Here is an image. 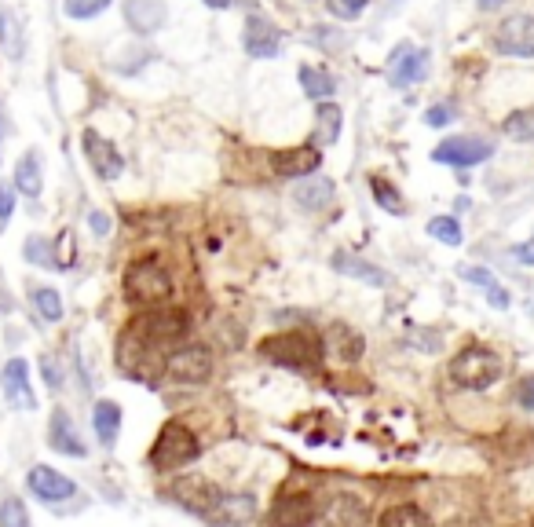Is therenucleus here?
<instances>
[{
  "label": "nucleus",
  "instance_id": "obj_7",
  "mask_svg": "<svg viewBox=\"0 0 534 527\" xmlns=\"http://www.w3.org/2000/svg\"><path fill=\"white\" fill-rule=\"evenodd\" d=\"M494 158V143L480 140V136H450L432 151V162L450 165V169H472Z\"/></svg>",
  "mask_w": 534,
  "mask_h": 527
},
{
  "label": "nucleus",
  "instance_id": "obj_2",
  "mask_svg": "<svg viewBox=\"0 0 534 527\" xmlns=\"http://www.w3.org/2000/svg\"><path fill=\"white\" fill-rule=\"evenodd\" d=\"M121 290L132 304H143V308H158V304L172 301V275L165 268V260L158 257H139L125 268V279H121Z\"/></svg>",
  "mask_w": 534,
  "mask_h": 527
},
{
  "label": "nucleus",
  "instance_id": "obj_44",
  "mask_svg": "<svg viewBox=\"0 0 534 527\" xmlns=\"http://www.w3.org/2000/svg\"><path fill=\"white\" fill-rule=\"evenodd\" d=\"M480 8H494V4H502V0H476Z\"/></svg>",
  "mask_w": 534,
  "mask_h": 527
},
{
  "label": "nucleus",
  "instance_id": "obj_16",
  "mask_svg": "<svg viewBox=\"0 0 534 527\" xmlns=\"http://www.w3.org/2000/svg\"><path fill=\"white\" fill-rule=\"evenodd\" d=\"M322 165V151L319 147H289V151H275L271 154V169L282 180H304V176H315Z\"/></svg>",
  "mask_w": 534,
  "mask_h": 527
},
{
  "label": "nucleus",
  "instance_id": "obj_17",
  "mask_svg": "<svg viewBox=\"0 0 534 527\" xmlns=\"http://www.w3.org/2000/svg\"><path fill=\"white\" fill-rule=\"evenodd\" d=\"M48 447H52L55 454H66V458H88L85 440H81L74 418H70L63 407H55L52 418H48Z\"/></svg>",
  "mask_w": 534,
  "mask_h": 527
},
{
  "label": "nucleus",
  "instance_id": "obj_18",
  "mask_svg": "<svg viewBox=\"0 0 534 527\" xmlns=\"http://www.w3.org/2000/svg\"><path fill=\"white\" fill-rule=\"evenodd\" d=\"M333 194H337V187H333L330 176H304V180L293 187V202H297L304 213H319V209L333 205Z\"/></svg>",
  "mask_w": 534,
  "mask_h": 527
},
{
  "label": "nucleus",
  "instance_id": "obj_31",
  "mask_svg": "<svg viewBox=\"0 0 534 527\" xmlns=\"http://www.w3.org/2000/svg\"><path fill=\"white\" fill-rule=\"evenodd\" d=\"M33 308L41 312L44 323H59L63 319V297H59V290H52V286H37V290L30 293Z\"/></svg>",
  "mask_w": 534,
  "mask_h": 527
},
{
  "label": "nucleus",
  "instance_id": "obj_32",
  "mask_svg": "<svg viewBox=\"0 0 534 527\" xmlns=\"http://www.w3.org/2000/svg\"><path fill=\"white\" fill-rule=\"evenodd\" d=\"M502 132L516 143H534V110H513L502 121Z\"/></svg>",
  "mask_w": 534,
  "mask_h": 527
},
{
  "label": "nucleus",
  "instance_id": "obj_39",
  "mask_svg": "<svg viewBox=\"0 0 534 527\" xmlns=\"http://www.w3.org/2000/svg\"><path fill=\"white\" fill-rule=\"evenodd\" d=\"M516 403H520V410H534V374L520 381V392H516Z\"/></svg>",
  "mask_w": 534,
  "mask_h": 527
},
{
  "label": "nucleus",
  "instance_id": "obj_30",
  "mask_svg": "<svg viewBox=\"0 0 534 527\" xmlns=\"http://www.w3.org/2000/svg\"><path fill=\"white\" fill-rule=\"evenodd\" d=\"M0 48L8 52V59H22V26L4 4H0Z\"/></svg>",
  "mask_w": 534,
  "mask_h": 527
},
{
  "label": "nucleus",
  "instance_id": "obj_26",
  "mask_svg": "<svg viewBox=\"0 0 534 527\" xmlns=\"http://www.w3.org/2000/svg\"><path fill=\"white\" fill-rule=\"evenodd\" d=\"M377 527H432V520H428L425 509L414 506V502H399V506H392V509L381 513Z\"/></svg>",
  "mask_w": 534,
  "mask_h": 527
},
{
  "label": "nucleus",
  "instance_id": "obj_38",
  "mask_svg": "<svg viewBox=\"0 0 534 527\" xmlns=\"http://www.w3.org/2000/svg\"><path fill=\"white\" fill-rule=\"evenodd\" d=\"M450 121H454V107H447V103H436V107L425 110V125H432V129H443Z\"/></svg>",
  "mask_w": 534,
  "mask_h": 527
},
{
  "label": "nucleus",
  "instance_id": "obj_8",
  "mask_svg": "<svg viewBox=\"0 0 534 527\" xmlns=\"http://www.w3.org/2000/svg\"><path fill=\"white\" fill-rule=\"evenodd\" d=\"M494 52L509 59H534V15H509L494 30Z\"/></svg>",
  "mask_w": 534,
  "mask_h": 527
},
{
  "label": "nucleus",
  "instance_id": "obj_5",
  "mask_svg": "<svg viewBox=\"0 0 534 527\" xmlns=\"http://www.w3.org/2000/svg\"><path fill=\"white\" fill-rule=\"evenodd\" d=\"M129 330L161 352V348L180 345L183 337H187V330H191V315L183 312V308H165V304H158V308H143V315L132 319Z\"/></svg>",
  "mask_w": 534,
  "mask_h": 527
},
{
  "label": "nucleus",
  "instance_id": "obj_33",
  "mask_svg": "<svg viewBox=\"0 0 534 527\" xmlns=\"http://www.w3.org/2000/svg\"><path fill=\"white\" fill-rule=\"evenodd\" d=\"M428 235L443 242V246H461V224L458 216H432L428 220Z\"/></svg>",
  "mask_w": 534,
  "mask_h": 527
},
{
  "label": "nucleus",
  "instance_id": "obj_41",
  "mask_svg": "<svg viewBox=\"0 0 534 527\" xmlns=\"http://www.w3.org/2000/svg\"><path fill=\"white\" fill-rule=\"evenodd\" d=\"M513 257L524 264V268H534V235L527 238V242H520V246H513Z\"/></svg>",
  "mask_w": 534,
  "mask_h": 527
},
{
  "label": "nucleus",
  "instance_id": "obj_42",
  "mask_svg": "<svg viewBox=\"0 0 534 527\" xmlns=\"http://www.w3.org/2000/svg\"><path fill=\"white\" fill-rule=\"evenodd\" d=\"M88 227H92V231H96L99 238L110 235V216H103V213H88Z\"/></svg>",
  "mask_w": 534,
  "mask_h": 527
},
{
  "label": "nucleus",
  "instance_id": "obj_13",
  "mask_svg": "<svg viewBox=\"0 0 534 527\" xmlns=\"http://www.w3.org/2000/svg\"><path fill=\"white\" fill-rule=\"evenodd\" d=\"M26 484H30V495L41 498L44 506H59V502H70L77 498V484L70 476H63L59 469L52 465H33L30 476H26Z\"/></svg>",
  "mask_w": 534,
  "mask_h": 527
},
{
  "label": "nucleus",
  "instance_id": "obj_43",
  "mask_svg": "<svg viewBox=\"0 0 534 527\" xmlns=\"http://www.w3.org/2000/svg\"><path fill=\"white\" fill-rule=\"evenodd\" d=\"M205 4H209V8H216V11H231V8H238L242 0H205Z\"/></svg>",
  "mask_w": 534,
  "mask_h": 527
},
{
  "label": "nucleus",
  "instance_id": "obj_24",
  "mask_svg": "<svg viewBox=\"0 0 534 527\" xmlns=\"http://www.w3.org/2000/svg\"><path fill=\"white\" fill-rule=\"evenodd\" d=\"M300 88L304 96L315 99V103H326V99L337 92V77L326 70V66H300Z\"/></svg>",
  "mask_w": 534,
  "mask_h": 527
},
{
  "label": "nucleus",
  "instance_id": "obj_34",
  "mask_svg": "<svg viewBox=\"0 0 534 527\" xmlns=\"http://www.w3.org/2000/svg\"><path fill=\"white\" fill-rule=\"evenodd\" d=\"M0 527H30V513L22 498H4L0 502Z\"/></svg>",
  "mask_w": 534,
  "mask_h": 527
},
{
  "label": "nucleus",
  "instance_id": "obj_19",
  "mask_svg": "<svg viewBox=\"0 0 534 527\" xmlns=\"http://www.w3.org/2000/svg\"><path fill=\"white\" fill-rule=\"evenodd\" d=\"M169 19V8L161 0H125V22L136 33H158Z\"/></svg>",
  "mask_w": 534,
  "mask_h": 527
},
{
  "label": "nucleus",
  "instance_id": "obj_40",
  "mask_svg": "<svg viewBox=\"0 0 534 527\" xmlns=\"http://www.w3.org/2000/svg\"><path fill=\"white\" fill-rule=\"evenodd\" d=\"M11 213H15V194H11L8 183H0V224H4Z\"/></svg>",
  "mask_w": 534,
  "mask_h": 527
},
{
  "label": "nucleus",
  "instance_id": "obj_1",
  "mask_svg": "<svg viewBox=\"0 0 534 527\" xmlns=\"http://www.w3.org/2000/svg\"><path fill=\"white\" fill-rule=\"evenodd\" d=\"M450 381L458 388H465V392H487L491 385H498L505 374V363L502 355L494 352V348L487 345H469L461 348L454 359H450Z\"/></svg>",
  "mask_w": 534,
  "mask_h": 527
},
{
  "label": "nucleus",
  "instance_id": "obj_27",
  "mask_svg": "<svg viewBox=\"0 0 534 527\" xmlns=\"http://www.w3.org/2000/svg\"><path fill=\"white\" fill-rule=\"evenodd\" d=\"M322 345H326V352H333L337 359H344V363H355V359L363 355V337L352 334L348 326H333L330 341H322Z\"/></svg>",
  "mask_w": 534,
  "mask_h": 527
},
{
  "label": "nucleus",
  "instance_id": "obj_28",
  "mask_svg": "<svg viewBox=\"0 0 534 527\" xmlns=\"http://www.w3.org/2000/svg\"><path fill=\"white\" fill-rule=\"evenodd\" d=\"M22 257H26V264H33V268H44V271H55L59 268V253H55V242L44 235H30L26 238V246H22Z\"/></svg>",
  "mask_w": 534,
  "mask_h": 527
},
{
  "label": "nucleus",
  "instance_id": "obj_25",
  "mask_svg": "<svg viewBox=\"0 0 534 527\" xmlns=\"http://www.w3.org/2000/svg\"><path fill=\"white\" fill-rule=\"evenodd\" d=\"M341 129H344V110L337 103H319L315 110V136H319L322 147H333V143L341 140Z\"/></svg>",
  "mask_w": 534,
  "mask_h": 527
},
{
  "label": "nucleus",
  "instance_id": "obj_11",
  "mask_svg": "<svg viewBox=\"0 0 534 527\" xmlns=\"http://www.w3.org/2000/svg\"><path fill=\"white\" fill-rule=\"evenodd\" d=\"M242 44H246V52L253 55V59H275V55H282V48H286V33L278 30L267 15H257V11H253L246 19V30H242Z\"/></svg>",
  "mask_w": 534,
  "mask_h": 527
},
{
  "label": "nucleus",
  "instance_id": "obj_10",
  "mask_svg": "<svg viewBox=\"0 0 534 527\" xmlns=\"http://www.w3.org/2000/svg\"><path fill=\"white\" fill-rule=\"evenodd\" d=\"M81 151H85L88 165H92V173H96L99 180H118V176L125 173V158H121V151L107 140V136H99L96 129L81 132Z\"/></svg>",
  "mask_w": 534,
  "mask_h": 527
},
{
  "label": "nucleus",
  "instance_id": "obj_6",
  "mask_svg": "<svg viewBox=\"0 0 534 527\" xmlns=\"http://www.w3.org/2000/svg\"><path fill=\"white\" fill-rule=\"evenodd\" d=\"M165 374L176 385H202L213 377V352L205 345H183L165 355Z\"/></svg>",
  "mask_w": 534,
  "mask_h": 527
},
{
  "label": "nucleus",
  "instance_id": "obj_22",
  "mask_svg": "<svg viewBox=\"0 0 534 527\" xmlns=\"http://www.w3.org/2000/svg\"><path fill=\"white\" fill-rule=\"evenodd\" d=\"M41 187H44V176H41V154L37 151H26L15 162V191L26 194V198H41Z\"/></svg>",
  "mask_w": 534,
  "mask_h": 527
},
{
  "label": "nucleus",
  "instance_id": "obj_15",
  "mask_svg": "<svg viewBox=\"0 0 534 527\" xmlns=\"http://www.w3.org/2000/svg\"><path fill=\"white\" fill-rule=\"evenodd\" d=\"M0 392L15 410H37V396L30 388V363L26 359H8L4 370H0Z\"/></svg>",
  "mask_w": 534,
  "mask_h": 527
},
{
  "label": "nucleus",
  "instance_id": "obj_14",
  "mask_svg": "<svg viewBox=\"0 0 534 527\" xmlns=\"http://www.w3.org/2000/svg\"><path fill=\"white\" fill-rule=\"evenodd\" d=\"M169 498L172 502H180V506H187L191 513H198V517H209V520H216L220 502H224V495H220L209 480H176Z\"/></svg>",
  "mask_w": 534,
  "mask_h": 527
},
{
  "label": "nucleus",
  "instance_id": "obj_3",
  "mask_svg": "<svg viewBox=\"0 0 534 527\" xmlns=\"http://www.w3.org/2000/svg\"><path fill=\"white\" fill-rule=\"evenodd\" d=\"M322 352H326V345L315 334H304V330H289V334H275L260 341V355L264 359L286 366V370H297V374L319 370Z\"/></svg>",
  "mask_w": 534,
  "mask_h": 527
},
{
  "label": "nucleus",
  "instance_id": "obj_36",
  "mask_svg": "<svg viewBox=\"0 0 534 527\" xmlns=\"http://www.w3.org/2000/svg\"><path fill=\"white\" fill-rule=\"evenodd\" d=\"M370 8V0H330V11L337 15V19H359L363 11Z\"/></svg>",
  "mask_w": 534,
  "mask_h": 527
},
{
  "label": "nucleus",
  "instance_id": "obj_21",
  "mask_svg": "<svg viewBox=\"0 0 534 527\" xmlns=\"http://www.w3.org/2000/svg\"><path fill=\"white\" fill-rule=\"evenodd\" d=\"M333 268L341 271V275H348V279H359V282H366V286H385L388 282V275L377 264H370V260H363V257H355V253H333Z\"/></svg>",
  "mask_w": 534,
  "mask_h": 527
},
{
  "label": "nucleus",
  "instance_id": "obj_12",
  "mask_svg": "<svg viewBox=\"0 0 534 527\" xmlns=\"http://www.w3.org/2000/svg\"><path fill=\"white\" fill-rule=\"evenodd\" d=\"M428 74V52L414 48L410 41L396 44V52L388 55V85L392 88H410Z\"/></svg>",
  "mask_w": 534,
  "mask_h": 527
},
{
  "label": "nucleus",
  "instance_id": "obj_4",
  "mask_svg": "<svg viewBox=\"0 0 534 527\" xmlns=\"http://www.w3.org/2000/svg\"><path fill=\"white\" fill-rule=\"evenodd\" d=\"M198 454H202V440H198L187 425L169 421V425L158 432V440L150 447L147 462H150V469H158V473H172V469H183V465L198 462Z\"/></svg>",
  "mask_w": 534,
  "mask_h": 527
},
{
  "label": "nucleus",
  "instance_id": "obj_35",
  "mask_svg": "<svg viewBox=\"0 0 534 527\" xmlns=\"http://www.w3.org/2000/svg\"><path fill=\"white\" fill-rule=\"evenodd\" d=\"M114 0H63V11L70 19H96L99 11H107Z\"/></svg>",
  "mask_w": 534,
  "mask_h": 527
},
{
  "label": "nucleus",
  "instance_id": "obj_23",
  "mask_svg": "<svg viewBox=\"0 0 534 527\" xmlns=\"http://www.w3.org/2000/svg\"><path fill=\"white\" fill-rule=\"evenodd\" d=\"M92 425H96V436L103 447H114L121 432V407L114 399H99L96 410H92Z\"/></svg>",
  "mask_w": 534,
  "mask_h": 527
},
{
  "label": "nucleus",
  "instance_id": "obj_37",
  "mask_svg": "<svg viewBox=\"0 0 534 527\" xmlns=\"http://www.w3.org/2000/svg\"><path fill=\"white\" fill-rule=\"evenodd\" d=\"M41 370H44V381H48V388H52V392H63V388H66L63 366L55 363L52 355H44V359H41Z\"/></svg>",
  "mask_w": 534,
  "mask_h": 527
},
{
  "label": "nucleus",
  "instance_id": "obj_29",
  "mask_svg": "<svg viewBox=\"0 0 534 527\" xmlns=\"http://www.w3.org/2000/svg\"><path fill=\"white\" fill-rule=\"evenodd\" d=\"M370 191H374L377 205H381L385 213H392V216H403L406 213L403 194H399V187L388 180V176H370Z\"/></svg>",
  "mask_w": 534,
  "mask_h": 527
},
{
  "label": "nucleus",
  "instance_id": "obj_9",
  "mask_svg": "<svg viewBox=\"0 0 534 527\" xmlns=\"http://www.w3.org/2000/svg\"><path fill=\"white\" fill-rule=\"evenodd\" d=\"M267 520H271V527H311L319 520V502L308 491H282Z\"/></svg>",
  "mask_w": 534,
  "mask_h": 527
},
{
  "label": "nucleus",
  "instance_id": "obj_20",
  "mask_svg": "<svg viewBox=\"0 0 534 527\" xmlns=\"http://www.w3.org/2000/svg\"><path fill=\"white\" fill-rule=\"evenodd\" d=\"M458 275H461L465 282H472V286H480L483 297H487V304H491V308H498V312H505V308L513 304V293L505 290L502 282L494 279V275H491L487 268H472V264H469V268H461Z\"/></svg>",
  "mask_w": 534,
  "mask_h": 527
}]
</instances>
